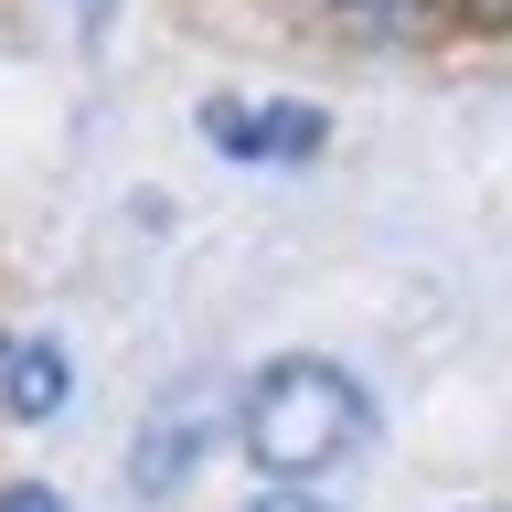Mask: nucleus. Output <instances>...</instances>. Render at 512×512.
I'll list each match as a JSON object with an SVG mask.
<instances>
[{"label": "nucleus", "mask_w": 512, "mask_h": 512, "mask_svg": "<svg viewBox=\"0 0 512 512\" xmlns=\"http://www.w3.org/2000/svg\"><path fill=\"white\" fill-rule=\"evenodd\" d=\"M331 22H352V32H374V43H406L416 22H427V0H320Z\"/></svg>", "instance_id": "obj_5"}, {"label": "nucleus", "mask_w": 512, "mask_h": 512, "mask_svg": "<svg viewBox=\"0 0 512 512\" xmlns=\"http://www.w3.org/2000/svg\"><path fill=\"white\" fill-rule=\"evenodd\" d=\"M246 512H331L320 491H267V502H246Z\"/></svg>", "instance_id": "obj_7"}, {"label": "nucleus", "mask_w": 512, "mask_h": 512, "mask_svg": "<svg viewBox=\"0 0 512 512\" xmlns=\"http://www.w3.org/2000/svg\"><path fill=\"white\" fill-rule=\"evenodd\" d=\"M235 448L256 459V480L320 491L342 459L374 448V395H363V374H342L331 352H278V363L235 395Z\"/></svg>", "instance_id": "obj_1"}, {"label": "nucleus", "mask_w": 512, "mask_h": 512, "mask_svg": "<svg viewBox=\"0 0 512 512\" xmlns=\"http://www.w3.org/2000/svg\"><path fill=\"white\" fill-rule=\"evenodd\" d=\"M203 448H214V384H182V395H160L150 427H139V448H128V491H139V502L182 491V480L203 470Z\"/></svg>", "instance_id": "obj_3"}, {"label": "nucleus", "mask_w": 512, "mask_h": 512, "mask_svg": "<svg viewBox=\"0 0 512 512\" xmlns=\"http://www.w3.org/2000/svg\"><path fill=\"white\" fill-rule=\"evenodd\" d=\"M118 22V0H75V32H107Z\"/></svg>", "instance_id": "obj_8"}, {"label": "nucleus", "mask_w": 512, "mask_h": 512, "mask_svg": "<svg viewBox=\"0 0 512 512\" xmlns=\"http://www.w3.org/2000/svg\"><path fill=\"white\" fill-rule=\"evenodd\" d=\"M0 512H64V491H54V480H11V491H0Z\"/></svg>", "instance_id": "obj_6"}, {"label": "nucleus", "mask_w": 512, "mask_h": 512, "mask_svg": "<svg viewBox=\"0 0 512 512\" xmlns=\"http://www.w3.org/2000/svg\"><path fill=\"white\" fill-rule=\"evenodd\" d=\"M64 395H75V363H64V342L22 331V342H11V363H0V416H11V427H54Z\"/></svg>", "instance_id": "obj_4"}, {"label": "nucleus", "mask_w": 512, "mask_h": 512, "mask_svg": "<svg viewBox=\"0 0 512 512\" xmlns=\"http://www.w3.org/2000/svg\"><path fill=\"white\" fill-rule=\"evenodd\" d=\"M203 150H224L235 171H310L331 150V118L320 107H288V96H203Z\"/></svg>", "instance_id": "obj_2"}, {"label": "nucleus", "mask_w": 512, "mask_h": 512, "mask_svg": "<svg viewBox=\"0 0 512 512\" xmlns=\"http://www.w3.org/2000/svg\"><path fill=\"white\" fill-rule=\"evenodd\" d=\"M11 342H22V331H0V363H11Z\"/></svg>", "instance_id": "obj_9"}]
</instances>
